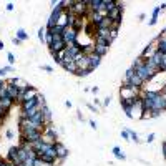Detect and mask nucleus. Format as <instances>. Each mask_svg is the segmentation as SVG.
I'll return each instance as SVG.
<instances>
[{"label":"nucleus","mask_w":166,"mask_h":166,"mask_svg":"<svg viewBox=\"0 0 166 166\" xmlns=\"http://www.w3.org/2000/svg\"><path fill=\"white\" fill-rule=\"evenodd\" d=\"M131 68L135 70V73L138 75L141 80H143V83H146V81H151L154 78V75H156V71H153V70H150L148 67L145 65V60L141 57H138L136 60L133 62V65H131Z\"/></svg>","instance_id":"nucleus-1"},{"label":"nucleus","mask_w":166,"mask_h":166,"mask_svg":"<svg viewBox=\"0 0 166 166\" xmlns=\"http://www.w3.org/2000/svg\"><path fill=\"white\" fill-rule=\"evenodd\" d=\"M143 95L148 100H151V103H153V111L161 115V111L166 110V100L163 98L161 91H143Z\"/></svg>","instance_id":"nucleus-2"},{"label":"nucleus","mask_w":166,"mask_h":166,"mask_svg":"<svg viewBox=\"0 0 166 166\" xmlns=\"http://www.w3.org/2000/svg\"><path fill=\"white\" fill-rule=\"evenodd\" d=\"M18 126H20V133L22 131H43L45 128L43 125H38L33 120L23 118V116H20V120H18Z\"/></svg>","instance_id":"nucleus-3"},{"label":"nucleus","mask_w":166,"mask_h":166,"mask_svg":"<svg viewBox=\"0 0 166 166\" xmlns=\"http://www.w3.org/2000/svg\"><path fill=\"white\" fill-rule=\"evenodd\" d=\"M43 143H48V145H55L58 141V133L57 130L53 128V125H47L43 128V133H42V138H40Z\"/></svg>","instance_id":"nucleus-4"},{"label":"nucleus","mask_w":166,"mask_h":166,"mask_svg":"<svg viewBox=\"0 0 166 166\" xmlns=\"http://www.w3.org/2000/svg\"><path fill=\"white\" fill-rule=\"evenodd\" d=\"M43 131H22L20 133V143H35L42 138Z\"/></svg>","instance_id":"nucleus-5"},{"label":"nucleus","mask_w":166,"mask_h":166,"mask_svg":"<svg viewBox=\"0 0 166 166\" xmlns=\"http://www.w3.org/2000/svg\"><path fill=\"white\" fill-rule=\"evenodd\" d=\"M63 40H65L67 43V47H71L73 43H76V37H78V32L75 30V28H71V27H67L65 30H63Z\"/></svg>","instance_id":"nucleus-6"},{"label":"nucleus","mask_w":166,"mask_h":166,"mask_svg":"<svg viewBox=\"0 0 166 166\" xmlns=\"http://www.w3.org/2000/svg\"><path fill=\"white\" fill-rule=\"evenodd\" d=\"M55 151H57V159L58 161H63L68 156V153H70L67 146L63 143H60V141H57V143H55Z\"/></svg>","instance_id":"nucleus-7"},{"label":"nucleus","mask_w":166,"mask_h":166,"mask_svg":"<svg viewBox=\"0 0 166 166\" xmlns=\"http://www.w3.org/2000/svg\"><path fill=\"white\" fill-rule=\"evenodd\" d=\"M140 93V90L136 88H130V86H121V98L123 100H130V98H136Z\"/></svg>","instance_id":"nucleus-8"},{"label":"nucleus","mask_w":166,"mask_h":166,"mask_svg":"<svg viewBox=\"0 0 166 166\" xmlns=\"http://www.w3.org/2000/svg\"><path fill=\"white\" fill-rule=\"evenodd\" d=\"M5 88H7V95L10 96L12 100L18 101V93H20V90H18V86H17V85H13V83H10V81H7Z\"/></svg>","instance_id":"nucleus-9"},{"label":"nucleus","mask_w":166,"mask_h":166,"mask_svg":"<svg viewBox=\"0 0 166 166\" xmlns=\"http://www.w3.org/2000/svg\"><path fill=\"white\" fill-rule=\"evenodd\" d=\"M156 52H158V48H156V43H151V45H148V47L145 48L143 53H141L140 57L143 58V60H148V58H151Z\"/></svg>","instance_id":"nucleus-10"},{"label":"nucleus","mask_w":166,"mask_h":166,"mask_svg":"<svg viewBox=\"0 0 166 166\" xmlns=\"http://www.w3.org/2000/svg\"><path fill=\"white\" fill-rule=\"evenodd\" d=\"M35 106H38V100H37V96H35L33 100H27V101H22V103H20L22 111L32 110V108H35ZM38 108H42V106H38Z\"/></svg>","instance_id":"nucleus-11"},{"label":"nucleus","mask_w":166,"mask_h":166,"mask_svg":"<svg viewBox=\"0 0 166 166\" xmlns=\"http://www.w3.org/2000/svg\"><path fill=\"white\" fill-rule=\"evenodd\" d=\"M38 93H40V91H38V90L35 88V86H32V85H30V88H28V90L25 91V93H23V98H22V101L33 100V98H35V96H37ZM22 101H20V103H22Z\"/></svg>","instance_id":"nucleus-12"},{"label":"nucleus","mask_w":166,"mask_h":166,"mask_svg":"<svg viewBox=\"0 0 166 166\" xmlns=\"http://www.w3.org/2000/svg\"><path fill=\"white\" fill-rule=\"evenodd\" d=\"M156 42H158V45H156V48H158V52H161V53H164L166 55V35L164 37H161V35H158L154 38Z\"/></svg>","instance_id":"nucleus-13"},{"label":"nucleus","mask_w":166,"mask_h":166,"mask_svg":"<svg viewBox=\"0 0 166 166\" xmlns=\"http://www.w3.org/2000/svg\"><path fill=\"white\" fill-rule=\"evenodd\" d=\"M88 58H90V70L93 71L95 68L101 63V57H98L96 53H91V55H88Z\"/></svg>","instance_id":"nucleus-14"},{"label":"nucleus","mask_w":166,"mask_h":166,"mask_svg":"<svg viewBox=\"0 0 166 166\" xmlns=\"http://www.w3.org/2000/svg\"><path fill=\"white\" fill-rule=\"evenodd\" d=\"M78 53H81V48H80L78 43H73L71 47H67V55H70L71 58H75Z\"/></svg>","instance_id":"nucleus-15"},{"label":"nucleus","mask_w":166,"mask_h":166,"mask_svg":"<svg viewBox=\"0 0 166 166\" xmlns=\"http://www.w3.org/2000/svg\"><path fill=\"white\" fill-rule=\"evenodd\" d=\"M42 115H43V121H45V126L47 125H52V111L50 108L45 105V106H42Z\"/></svg>","instance_id":"nucleus-16"},{"label":"nucleus","mask_w":166,"mask_h":166,"mask_svg":"<svg viewBox=\"0 0 166 166\" xmlns=\"http://www.w3.org/2000/svg\"><path fill=\"white\" fill-rule=\"evenodd\" d=\"M7 161H10V163H13V164H18L17 146H13V148H10V151H8V154H7Z\"/></svg>","instance_id":"nucleus-17"},{"label":"nucleus","mask_w":166,"mask_h":166,"mask_svg":"<svg viewBox=\"0 0 166 166\" xmlns=\"http://www.w3.org/2000/svg\"><path fill=\"white\" fill-rule=\"evenodd\" d=\"M60 65L65 68L67 71H70V73H76V71H78V67H76L75 62H62Z\"/></svg>","instance_id":"nucleus-18"},{"label":"nucleus","mask_w":166,"mask_h":166,"mask_svg":"<svg viewBox=\"0 0 166 166\" xmlns=\"http://www.w3.org/2000/svg\"><path fill=\"white\" fill-rule=\"evenodd\" d=\"M108 50H110V47H106V45H96V43H95V53L98 57L103 58L106 53H108Z\"/></svg>","instance_id":"nucleus-19"},{"label":"nucleus","mask_w":166,"mask_h":166,"mask_svg":"<svg viewBox=\"0 0 166 166\" xmlns=\"http://www.w3.org/2000/svg\"><path fill=\"white\" fill-rule=\"evenodd\" d=\"M57 25L58 27H62V28H67L68 27V13L67 12H63L60 18H58V22H57Z\"/></svg>","instance_id":"nucleus-20"},{"label":"nucleus","mask_w":166,"mask_h":166,"mask_svg":"<svg viewBox=\"0 0 166 166\" xmlns=\"http://www.w3.org/2000/svg\"><path fill=\"white\" fill-rule=\"evenodd\" d=\"M95 37H100V38H106L110 40V30L108 28H96V35Z\"/></svg>","instance_id":"nucleus-21"},{"label":"nucleus","mask_w":166,"mask_h":166,"mask_svg":"<svg viewBox=\"0 0 166 166\" xmlns=\"http://www.w3.org/2000/svg\"><path fill=\"white\" fill-rule=\"evenodd\" d=\"M116 3L118 2H115V0H103V7L106 12H111L113 8H116Z\"/></svg>","instance_id":"nucleus-22"},{"label":"nucleus","mask_w":166,"mask_h":166,"mask_svg":"<svg viewBox=\"0 0 166 166\" xmlns=\"http://www.w3.org/2000/svg\"><path fill=\"white\" fill-rule=\"evenodd\" d=\"M40 159L43 161V163H47V164H55L57 163V158L55 156H50V154H42Z\"/></svg>","instance_id":"nucleus-23"},{"label":"nucleus","mask_w":166,"mask_h":166,"mask_svg":"<svg viewBox=\"0 0 166 166\" xmlns=\"http://www.w3.org/2000/svg\"><path fill=\"white\" fill-rule=\"evenodd\" d=\"M159 12H161V8H159V5L153 8V15H151L150 25H154V23H156V22H158V15H159Z\"/></svg>","instance_id":"nucleus-24"},{"label":"nucleus","mask_w":166,"mask_h":166,"mask_svg":"<svg viewBox=\"0 0 166 166\" xmlns=\"http://www.w3.org/2000/svg\"><path fill=\"white\" fill-rule=\"evenodd\" d=\"M13 103H15V100H12L10 96H7V98H3V100H2V105H3V108H5V110H8V111H10V108L13 106Z\"/></svg>","instance_id":"nucleus-25"},{"label":"nucleus","mask_w":166,"mask_h":166,"mask_svg":"<svg viewBox=\"0 0 166 166\" xmlns=\"http://www.w3.org/2000/svg\"><path fill=\"white\" fill-rule=\"evenodd\" d=\"M96 28H108V30H111V20H110L108 17H105L103 20L100 22V25L96 27Z\"/></svg>","instance_id":"nucleus-26"},{"label":"nucleus","mask_w":166,"mask_h":166,"mask_svg":"<svg viewBox=\"0 0 166 166\" xmlns=\"http://www.w3.org/2000/svg\"><path fill=\"white\" fill-rule=\"evenodd\" d=\"M17 38H18V40H22V42H25L28 38V33L23 30V28H18V30H17Z\"/></svg>","instance_id":"nucleus-27"},{"label":"nucleus","mask_w":166,"mask_h":166,"mask_svg":"<svg viewBox=\"0 0 166 166\" xmlns=\"http://www.w3.org/2000/svg\"><path fill=\"white\" fill-rule=\"evenodd\" d=\"M45 35H47V27H45V28L42 27L40 30H38V40H40L42 43L45 42Z\"/></svg>","instance_id":"nucleus-28"},{"label":"nucleus","mask_w":166,"mask_h":166,"mask_svg":"<svg viewBox=\"0 0 166 166\" xmlns=\"http://www.w3.org/2000/svg\"><path fill=\"white\" fill-rule=\"evenodd\" d=\"M45 43H47V47H48V48H50V47H52V43H53V35H52V33L48 32V30H47V35H45Z\"/></svg>","instance_id":"nucleus-29"},{"label":"nucleus","mask_w":166,"mask_h":166,"mask_svg":"<svg viewBox=\"0 0 166 166\" xmlns=\"http://www.w3.org/2000/svg\"><path fill=\"white\" fill-rule=\"evenodd\" d=\"M159 71H166V55L163 53L161 57V63H159Z\"/></svg>","instance_id":"nucleus-30"},{"label":"nucleus","mask_w":166,"mask_h":166,"mask_svg":"<svg viewBox=\"0 0 166 166\" xmlns=\"http://www.w3.org/2000/svg\"><path fill=\"white\" fill-rule=\"evenodd\" d=\"M128 131H130V130H128ZM130 140L135 141V143H140V138H138V135H136L135 131H130Z\"/></svg>","instance_id":"nucleus-31"},{"label":"nucleus","mask_w":166,"mask_h":166,"mask_svg":"<svg viewBox=\"0 0 166 166\" xmlns=\"http://www.w3.org/2000/svg\"><path fill=\"white\" fill-rule=\"evenodd\" d=\"M12 70H13V68H12L10 65H8V67H3V68H0V76H3V75H5V73L12 71Z\"/></svg>","instance_id":"nucleus-32"},{"label":"nucleus","mask_w":166,"mask_h":166,"mask_svg":"<svg viewBox=\"0 0 166 166\" xmlns=\"http://www.w3.org/2000/svg\"><path fill=\"white\" fill-rule=\"evenodd\" d=\"M135 75V70L133 68H128V70H126V73H125V80H130L131 76Z\"/></svg>","instance_id":"nucleus-33"},{"label":"nucleus","mask_w":166,"mask_h":166,"mask_svg":"<svg viewBox=\"0 0 166 166\" xmlns=\"http://www.w3.org/2000/svg\"><path fill=\"white\" fill-rule=\"evenodd\" d=\"M121 138L126 140V141H131L130 140V131L128 130H121Z\"/></svg>","instance_id":"nucleus-34"},{"label":"nucleus","mask_w":166,"mask_h":166,"mask_svg":"<svg viewBox=\"0 0 166 166\" xmlns=\"http://www.w3.org/2000/svg\"><path fill=\"white\" fill-rule=\"evenodd\" d=\"M90 73H91L90 70H78V71L75 73V75H78V76H88Z\"/></svg>","instance_id":"nucleus-35"},{"label":"nucleus","mask_w":166,"mask_h":166,"mask_svg":"<svg viewBox=\"0 0 166 166\" xmlns=\"http://www.w3.org/2000/svg\"><path fill=\"white\" fill-rule=\"evenodd\" d=\"M7 58H8V63H10V65H13V63H15V55H13L12 52L7 53Z\"/></svg>","instance_id":"nucleus-36"},{"label":"nucleus","mask_w":166,"mask_h":166,"mask_svg":"<svg viewBox=\"0 0 166 166\" xmlns=\"http://www.w3.org/2000/svg\"><path fill=\"white\" fill-rule=\"evenodd\" d=\"M7 88L3 86V88H0V100H3V98H7Z\"/></svg>","instance_id":"nucleus-37"},{"label":"nucleus","mask_w":166,"mask_h":166,"mask_svg":"<svg viewBox=\"0 0 166 166\" xmlns=\"http://www.w3.org/2000/svg\"><path fill=\"white\" fill-rule=\"evenodd\" d=\"M116 37H118V30H110V40L113 42Z\"/></svg>","instance_id":"nucleus-38"},{"label":"nucleus","mask_w":166,"mask_h":166,"mask_svg":"<svg viewBox=\"0 0 166 166\" xmlns=\"http://www.w3.org/2000/svg\"><path fill=\"white\" fill-rule=\"evenodd\" d=\"M115 158H116V159H121V161H125V159H126V154H125V153H121V151H120L118 154H115Z\"/></svg>","instance_id":"nucleus-39"},{"label":"nucleus","mask_w":166,"mask_h":166,"mask_svg":"<svg viewBox=\"0 0 166 166\" xmlns=\"http://www.w3.org/2000/svg\"><path fill=\"white\" fill-rule=\"evenodd\" d=\"M42 70H45V71H48V73H52V71H53V68H52L50 65H42Z\"/></svg>","instance_id":"nucleus-40"},{"label":"nucleus","mask_w":166,"mask_h":166,"mask_svg":"<svg viewBox=\"0 0 166 166\" xmlns=\"http://www.w3.org/2000/svg\"><path fill=\"white\" fill-rule=\"evenodd\" d=\"M5 136H7V138H8V140H12V138H13V131H12V130H7V133H5Z\"/></svg>","instance_id":"nucleus-41"},{"label":"nucleus","mask_w":166,"mask_h":166,"mask_svg":"<svg viewBox=\"0 0 166 166\" xmlns=\"http://www.w3.org/2000/svg\"><path fill=\"white\" fill-rule=\"evenodd\" d=\"M13 8H15V5H13L12 2H8V3H7V10H8V12H12Z\"/></svg>","instance_id":"nucleus-42"},{"label":"nucleus","mask_w":166,"mask_h":166,"mask_svg":"<svg viewBox=\"0 0 166 166\" xmlns=\"http://www.w3.org/2000/svg\"><path fill=\"white\" fill-rule=\"evenodd\" d=\"M76 118L80 120V121H85V118H83V115H81V111H80V110L76 111Z\"/></svg>","instance_id":"nucleus-43"},{"label":"nucleus","mask_w":166,"mask_h":166,"mask_svg":"<svg viewBox=\"0 0 166 166\" xmlns=\"http://www.w3.org/2000/svg\"><path fill=\"white\" fill-rule=\"evenodd\" d=\"M110 101H111V98H110V96H106V98L103 100V106H108V105H110Z\"/></svg>","instance_id":"nucleus-44"},{"label":"nucleus","mask_w":166,"mask_h":166,"mask_svg":"<svg viewBox=\"0 0 166 166\" xmlns=\"http://www.w3.org/2000/svg\"><path fill=\"white\" fill-rule=\"evenodd\" d=\"M12 42H13V45H20V43H22V40H18L17 37H13V38H12Z\"/></svg>","instance_id":"nucleus-45"},{"label":"nucleus","mask_w":166,"mask_h":166,"mask_svg":"<svg viewBox=\"0 0 166 166\" xmlns=\"http://www.w3.org/2000/svg\"><path fill=\"white\" fill-rule=\"evenodd\" d=\"M161 151H163V156H164V159H166V143L161 145Z\"/></svg>","instance_id":"nucleus-46"},{"label":"nucleus","mask_w":166,"mask_h":166,"mask_svg":"<svg viewBox=\"0 0 166 166\" xmlns=\"http://www.w3.org/2000/svg\"><path fill=\"white\" fill-rule=\"evenodd\" d=\"M86 106H88V110H90V111H93V113H98V110H96L93 105H86Z\"/></svg>","instance_id":"nucleus-47"},{"label":"nucleus","mask_w":166,"mask_h":166,"mask_svg":"<svg viewBox=\"0 0 166 166\" xmlns=\"http://www.w3.org/2000/svg\"><path fill=\"white\" fill-rule=\"evenodd\" d=\"M153 140H154V133H150V135H148V140H146V141H148V143H151Z\"/></svg>","instance_id":"nucleus-48"},{"label":"nucleus","mask_w":166,"mask_h":166,"mask_svg":"<svg viewBox=\"0 0 166 166\" xmlns=\"http://www.w3.org/2000/svg\"><path fill=\"white\" fill-rule=\"evenodd\" d=\"M90 126H91V128H93V130H96V123H95L93 120H90Z\"/></svg>","instance_id":"nucleus-49"},{"label":"nucleus","mask_w":166,"mask_h":166,"mask_svg":"<svg viewBox=\"0 0 166 166\" xmlns=\"http://www.w3.org/2000/svg\"><path fill=\"white\" fill-rule=\"evenodd\" d=\"M161 95H163V98L166 100V85L163 86V91H161Z\"/></svg>","instance_id":"nucleus-50"},{"label":"nucleus","mask_w":166,"mask_h":166,"mask_svg":"<svg viewBox=\"0 0 166 166\" xmlns=\"http://www.w3.org/2000/svg\"><path fill=\"white\" fill-rule=\"evenodd\" d=\"M5 85H7V81H5V80H0V88H3Z\"/></svg>","instance_id":"nucleus-51"},{"label":"nucleus","mask_w":166,"mask_h":166,"mask_svg":"<svg viewBox=\"0 0 166 166\" xmlns=\"http://www.w3.org/2000/svg\"><path fill=\"white\" fill-rule=\"evenodd\" d=\"M91 93H95V95L98 93V86H93V88H91Z\"/></svg>","instance_id":"nucleus-52"},{"label":"nucleus","mask_w":166,"mask_h":166,"mask_svg":"<svg viewBox=\"0 0 166 166\" xmlns=\"http://www.w3.org/2000/svg\"><path fill=\"white\" fill-rule=\"evenodd\" d=\"M65 106H67V108H71V101H70V100L65 101Z\"/></svg>","instance_id":"nucleus-53"},{"label":"nucleus","mask_w":166,"mask_h":166,"mask_svg":"<svg viewBox=\"0 0 166 166\" xmlns=\"http://www.w3.org/2000/svg\"><path fill=\"white\" fill-rule=\"evenodd\" d=\"M138 18H140V20H143V18H146V15H145V13H140Z\"/></svg>","instance_id":"nucleus-54"},{"label":"nucleus","mask_w":166,"mask_h":166,"mask_svg":"<svg viewBox=\"0 0 166 166\" xmlns=\"http://www.w3.org/2000/svg\"><path fill=\"white\" fill-rule=\"evenodd\" d=\"M159 8H161V10H164V8H166V3L163 2V3H161V5H159Z\"/></svg>","instance_id":"nucleus-55"},{"label":"nucleus","mask_w":166,"mask_h":166,"mask_svg":"<svg viewBox=\"0 0 166 166\" xmlns=\"http://www.w3.org/2000/svg\"><path fill=\"white\" fill-rule=\"evenodd\" d=\"M42 163H43V161H42ZM42 166H55V164H47V163H43Z\"/></svg>","instance_id":"nucleus-56"},{"label":"nucleus","mask_w":166,"mask_h":166,"mask_svg":"<svg viewBox=\"0 0 166 166\" xmlns=\"http://www.w3.org/2000/svg\"><path fill=\"white\" fill-rule=\"evenodd\" d=\"M0 50H3V42H0Z\"/></svg>","instance_id":"nucleus-57"}]
</instances>
